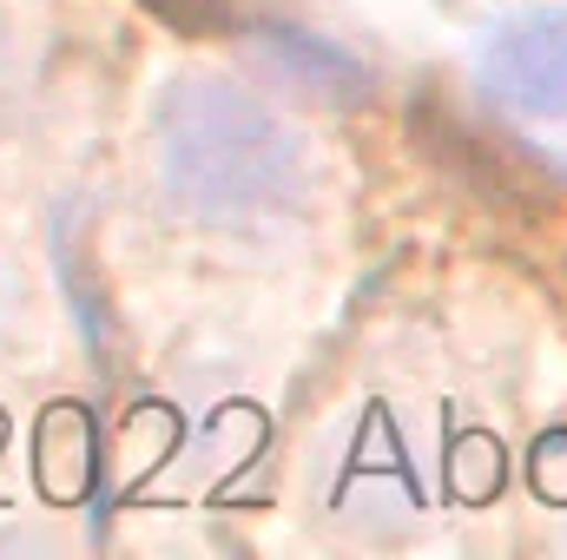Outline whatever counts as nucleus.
Here are the masks:
<instances>
[{
    "mask_svg": "<svg viewBox=\"0 0 567 560\" xmlns=\"http://www.w3.org/2000/svg\"><path fill=\"white\" fill-rule=\"evenodd\" d=\"M158 178L198 225H251L310 191L303 145L265 100L231 80L185 73L158 100Z\"/></svg>",
    "mask_w": 567,
    "mask_h": 560,
    "instance_id": "nucleus-1",
    "label": "nucleus"
},
{
    "mask_svg": "<svg viewBox=\"0 0 567 560\" xmlns=\"http://www.w3.org/2000/svg\"><path fill=\"white\" fill-rule=\"evenodd\" d=\"M482 86L522 120H567V7L508 20L482 46Z\"/></svg>",
    "mask_w": 567,
    "mask_h": 560,
    "instance_id": "nucleus-2",
    "label": "nucleus"
},
{
    "mask_svg": "<svg viewBox=\"0 0 567 560\" xmlns=\"http://www.w3.org/2000/svg\"><path fill=\"white\" fill-rule=\"evenodd\" d=\"M258 46H265V60L284 73V86H297V93H310V100L357 106V100L370 93V73H363L343 46H330V40L303 33V27H265V33H258Z\"/></svg>",
    "mask_w": 567,
    "mask_h": 560,
    "instance_id": "nucleus-3",
    "label": "nucleus"
}]
</instances>
